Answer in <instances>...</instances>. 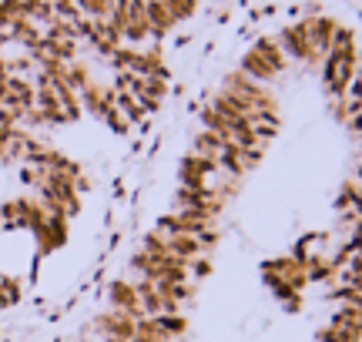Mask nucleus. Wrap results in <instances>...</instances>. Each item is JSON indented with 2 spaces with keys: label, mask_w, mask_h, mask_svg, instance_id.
<instances>
[{
  "label": "nucleus",
  "mask_w": 362,
  "mask_h": 342,
  "mask_svg": "<svg viewBox=\"0 0 362 342\" xmlns=\"http://www.w3.org/2000/svg\"><path fill=\"white\" fill-rule=\"evenodd\" d=\"M144 11H148V27H151V40L168 37L171 30L178 27V20L171 17V11L161 0H144Z\"/></svg>",
  "instance_id": "nucleus-7"
},
{
  "label": "nucleus",
  "mask_w": 362,
  "mask_h": 342,
  "mask_svg": "<svg viewBox=\"0 0 362 342\" xmlns=\"http://www.w3.org/2000/svg\"><path fill=\"white\" fill-rule=\"evenodd\" d=\"M228 145V141H225V138H221V134H215V131H205V128H202V131L194 134V141H192V151L194 155H202V158H208V161H215L221 155V148Z\"/></svg>",
  "instance_id": "nucleus-9"
},
{
  "label": "nucleus",
  "mask_w": 362,
  "mask_h": 342,
  "mask_svg": "<svg viewBox=\"0 0 362 342\" xmlns=\"http://www.w3.org/2000/svg\"><path fill=\"white\" fill-rule=\"evenodd\" d=\"M208 107H215V111H218V114H225V118L232 121V124H235V121H242V118H248V114L255 111V107L248 105L245 98H238V94H232V91H225V88H221L218 94H211Z\"/></svg>",
  "instance_id": "nucleus-6"
},
{
  "label": "nucleus",
  "mask_w": 362,
  "mask_h": 342,
  "mask_svg": "<svg viewBox=\"0 0 362 342\" xmlns=\"http://www.w3.org/2000/svg\"><path fill=\"white\" fill-rule=\"evenodd\" d=\"M238 71H242V74H248L252 81L265 84V88H272L275 81L282 78V74H279V71H275V67H272L269 61H265V57L255 51V47H248V51L242 54V61H238Z\"/></svg>",
  "instance_id": "nucleus-5"
},
{
  "label": "nucleus",
  "mask_w": 362,
  "mask_h": 342,
  "mask_svg": "<svg viewBox=\"0 0 362 342\" xmlns=\"http://www.w3.org/2000/svg\"><path fill=\"white\" fill-rule=\"evenodd\" d=\"M155 322H158V329L175 342L188 332V319H185V312H181V316H155Z\"/></svg>",
  "instance_id": "nucleus-12"
},
{
  "label": "nucleus",
  "mask_w": 362,
  "mask_h": 342,
  "mask_svg": "<svg viewBox=\"0 0 362 342\" xmlns=\"http://www.w3.org/2000/svg\"><path fill=\"white\" fill-rule=\"evenodd\" d=\"M78 7L84 17H94V20H104L111 7H115V0H78Z\"/></svg>",
  "instance_id": "nucleus-15"
},
{
  "label": "nucleus",
  "mask_w": 362,
  "mask_h": 342,
  "mask_svg": "<svg viewBox=\"0 0 362 342\" xmlns=\"http://www.w3.org/2000/svg\"><path fill=\"white\" fill-rule=\"evenodd\" d=\"M198 118H202V128H205V131H215V134H221L225 141H232V121L225 118V114H218L215 107H208V105H205Z\"/></svg>",
  "instance_id": "nucleus-11"
},
{
  "label": "nucleus",
  "mask_w": 362,
  "mask_h": 342,
  "mask_svg": "<svg viewBox=\"0 0 362 342\" xmlns=\"http://www.w3.org/2000/svg\"><path fill=\"white\" fill-rule=\"evenodd\" d=\"M104 124H107V128H111V131H115V134H128L131 131V128H134V124H131V121L128 118H124V111H121V107H111V111H107V114H104Z\"/></svg>",
  "instance_id": "nucleus-16"
},
{
  "label": "nucleus",
  "mask_w": 362,
  "mask_h": 342,
  "mask_svg": "<svg viewBox=\"0 0 362 342\" xmlns=\"http://www.w3.org/2000/svg\"><path fill=\"white\" fill-rule=\"evenodd\" d=\"M168 252L178 255V259H185V262H192L198 255H208L205 245L198 242V235H168Z\"/></svg>",
  "instance_id": "nucleus-10"
},
{
  "label": "nucleus",
  "mask_w": 362,
  "mask_h": 342,
  "mask_svg": "<svg viewBox=\"0 0 362 342\" xmlns=\"http://www.w3.org/2000/svg\"><path fill=\"white\" fill-rule=\"evenodd\" d=\"M252 47H255V51H259L262 57H265V61H269V64L275 67V71H279V74H285V71H288V64H292V61L285 57L282 44H279L275 37H259L255 44H252Z\"/></svg>",
  "instance_id": "nucleus-8"
},
{
  "label": "nucleus",
  "mask_w": 362,
  "mask_h": 342,
  "mask_svg": "<svg viewBox=\"0 0 362 342\" xmlns=\"http://www.w3.org/2000/svg\"><path fill=\"white\" fill-rule=\"evenodd\" d=\"M188 272H192L194 278L211 276V262H208V255H198V259H192V262H188Z\"/></svg>",
  "instance_id": "nucleus-17"
},
{
  "label": "nucleus",
  "mask_w": 362,
  "mask_h": 342,
  "mask_svg": "<svg viewBox=\"0 0 362 342\" xmlns=\"http://www.w3.org/2000/svg\"><path fill=\"white\" fill-rule=\"evenodd\" d=\"M165 7L171 11V17L178 20V24H185V20H192L194 11H198V0H161Z\"/></svg>",
  "instance_id": "nucleus-14"
},
{
  "label": "nucleus",
  "mask_w": 362,
  "mask_h": 342,
  "mask_svg": "<svg viewBox=\"0 0 362 342\" xmlns=\"http://www.w3.org/2000/svg\"><path fill=\"white\" fill-rule=\"evenodd\" d=\"M215 175H218V165H215V161L202 158V155H194V151L181 155V161H178L181 188H205V184L215 182Z\"/></svg>",
  "instance_id": "nucleus-1"
},
{
  "label": "nucleus",
  "mask_w": 362,
  "mask_h": 342,
  "mask_svg": "<svg viewBox=\"0 0 362 342\" xmlns=\"http://www.w3.org/2000/svg\"><path fill=\"white\" fill-rule=\"evenodd\" d=\"M107 302H111V309H121V312H131L134 319H144L138 289H134V282H128V278H115L107 285Z\"/></svg>",
  "instance_id": "nucleus-4"
},
{
  "label": "nucleus",
  "mask_w": 362,
  "mask_h": 342,
  "mask_svg": "<svg viewBox=\"0 0 362 342\" xmlns=\"http://www.w3.org/2000/svg\"><path fill=\"white\" fill-rule=\"evenodd\" d=\"M134 329H138V319L121 309H107L94 319V332L101 339H134Z\"/></svg>",
  "instance_id": "nucleus-2"
},
{
  "label": "nucleus",
  "mask_w": 362,
  "mask_h": 342,
  "mask_svg": "<svg viewBox=\"0 0 362 342\" xmlns=\"http://www.w3.org/2000/svg\"><path fill=\"white\" fill-rule=\"evenodd\" d=\"M81 107L101 121L104 114L115 107V88H111V84H101V81H90L88 88L81 91Z\"/></svg>",
  "instance_id": "nucleus-3"
},
{
  "label": "nucleus",
  "mask_w": 362,
  "mask_h": 342,
  "mask_svg": "<svg viewBox=\"0 0 362 342\" xmlns=\"http://www.w3.org/2000/svg\"><path fill=\"white\" fill-rule=\"evenodd\" d=\"M64 81L81 94L90 84V81H94V74H90V67L84 64V61H74V64H67V78Z\"/></svg>",
  "instance_id": "nucleus-13"
}]
</instances>
